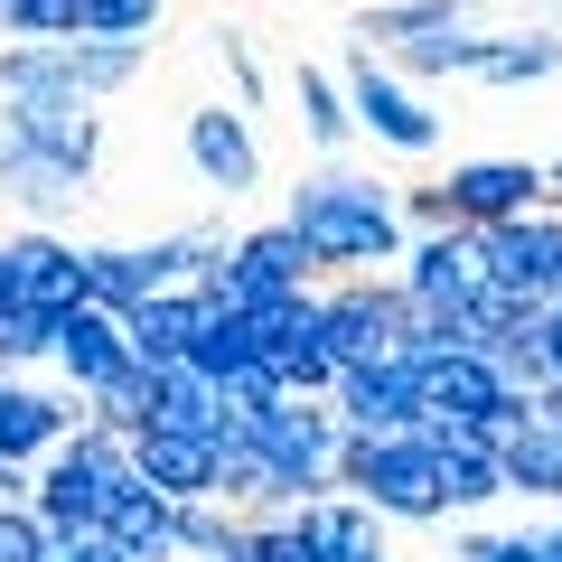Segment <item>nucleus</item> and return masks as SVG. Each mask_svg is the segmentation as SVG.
<instances>
[{
    "mask_svg": "<svg viewBox=\"0 0 562 562\" xmlns=\"http://www.w3.org/2000/svg\"><path fill=\"white\" fill-rule=\"evenodd\" d=\"M0 140L47 150V160H66V169L94 179V160H103V113H94V94H76V85H57V94H0Z\"/></svg>",
    "mask_w": 562,
    "mask_h": 562,
    "instance_id": "6",
    "label": "nucleus"
},
{
    "mask_svg": "<svg viewBox=\"0 0 562 562\" xmlns=\"http://www.w3.org/2000/svg\"><path fill=\"white\" fill-rule=\"evenodd\" d=\"M235 262H244V272H262L272 291H310V281H328L319 254H310V235H301L291 216H272V225H254V235H235Z\"/></svg>",
    "mask_w": 562,
    "mask_h": 562,
    "instance_id": "24",
    "label": "nucleus"
},
{
    "mask_svg": "<svg viewBox=\"0 0 562 562\" xmlns=\"http://www.w3.org/2000/svg\"><path fill=\"white\" fill-rule=\"evenodd\" d=\"M553 506H562V497H553Z\"/></svg>",
    "mask_w": 562,
    "mask_h": 562,
    "instance_id": "48",
    "label": "nucleus"
},
{
    "mask_svg": "<svg viewBox=\"0 0 562 562\" xmlns=\"http://www.w3.org/2000/svg\"><path fill=\"white\" fill-rule=\"evenodd\" d=\"M384 57H394L403 76H479V57H487V29H479V20H460V29H431V38H403V47H384Z\"/></svg>",
    "mask_w": 562,
    "mask_h": 562,
    "instance_id": "28",
    "label": "nucleus"
},
{
    "mask_svg": "<svg viewBox=\"0 0 562 562\" xmlns=\"http://www.w3.org/2000/svg\"><path fill=\"white\" fill-rule=\"evenodd\" d=\"M347 497H366L384 525H450L441 506V469H431V422H403V431H347L338 441V479Z\"/></svg>",
    "mask_w": 562,
    "mask_h": 562,
    "instance_id": "2",
    "label": "nucleus"
},
{
    "mask_svg": "<svg viewBox=\"0 0 562 562\" xmlns=\"http://www.w3.org/2000/svg\"><path fill=\"white\" fill-rule=\"evenodd\" d=\"M319 338H328L338 366L403 347V281H384V272H328L319 281Z\"/></svg>",
    "mask_w": 562,
    "mask_h": 562,
    "instance_id": "4",
    "label": "nucleus"
},
{
    "mask_svg": "<svg viewBox=\"0 0 562 562\" xmlns=\"http://www.w3.org/2000/svg\"><path fill=\"white\" fill-rule=\"evenodd\" d=\"M47 347H57V310H38V301L0 310V366H10V375H20V366H47Z\"/></svg>",
    "mask_w": 562,
    "mask_h": 562,
    "instance_id": "33",
    "label": "nucleus"
},
{
    "mask_svg": "<svg viewBox=\"0 0 562 562\" xmlns=\"http://www.w3.org/2000/svg\"><path fill=\"white\" fill-rule=\"evenodd\" d=\"M0 562H47V525H38V506H0Z\"/></svg>",
    "mask_w": 562,
    "mask_h": 562,
    "instance_id": "37",
    "label": "nucleus"
},
{
    "mask_svg": "<svg viewBox=\"0 0 562 562\" xmlns=\"http://www.w3.org/2000/svg\"><path fill=\"white\" fill-rule=\"evenodd\" d=\"M431 469H441V506H450V516H479V506L506 497L497 450L469 441V431H441V422H431Z\"/></svg>",
    "mask_w": 562,
    "mask_h": 562,
    "instance_id": "21",
    "label": "nucleus"
},
{
    "mask_svg": "<svg viewBox=\"0 0 562 562\" xmlns=\"http://www.w3.org/2000/svg\"><path fill=\"white\" fill-rule=\"evenodd\" d=\"M29 506H38L47 535H94V525L113 516V479H103L76 441H57V450L38 460V479H29Z\"/></svg>",
    "mask_w": 562,
    "mask_h": 562,
    "instance_id": "10",
    "label": "nucleus"
},
{
    "mask_svg": "<svg viewBox=\"0 0 562 562\" xmlns=\"http://www.w3.org/2000/svg\"><path fill=\"white\" fill-rule=\"evenodd\" d=\"M85 0H0V38H76Z\"/></svg>",
    "mask_w": 562,
    "mask_h": 562,
    "instance_id": "35",
    "label": "nucleus"
},
{
    "mask_svg": "<svg viewBox=\"0 0 562 562\" xmlns=\"http://www.w3.org/2000/svg\"><path fill=\"white\" fill-rule=\"evenodd\" d=\"M497 469H506V497H543V506L562 497V431L535 413V403H525V431L497 450Z\"/></svg>",
    "mask_w": 562,
    "mask_h": 562,
    "instance_id": "25",
    "label": "nucleus"
},
{
    "mask_svg": "<svg viewBox=\"0 0 562 562\" xmlns=\"http://www.w3.org/2000/svg\"><path fill=\"white\" fill-rule=\"evenodd\" d=\"M553 301H562V291H553Z\"/></svg>",
    "mask_w": 562,
    "mask_h": 562,
    "instance_id": "47",
    "label": "nucleus"
},
{
    "mask_svg": "<svg viewBox=\"0 0 562 562\" xmlns=\"http://www.w3.org/2000/svg\"><path fill=\"white\" fill-rule=\"evenodd\" d=\"M47 562H132V553L94 525V535H47Z\"/></svg>",
    "mask_w": 562,
    "mask_h": 562,
    "instance_id": "40",
    "label": "nucleus"
},
{
    "mask_svg": "<svg viewBox=\"0 0 562 562\" xmlns=\"http://www.w3.org/2000/svg\"><path fill=\"white\" fill-rule=\"evenodd\" d=\"M441 188H450V216L460 225H506L525 206H553L543 198V160H460Z\"/></svg>",
    "mask_w": 562,
    "mask_h": 562,
    "instance_id": "14",
    "label": "nucleus"
},
{
    "mask_svg": "<svg viewBox=\"0 0 562 562\" xmlns=\"http://www.w3.org/2000/svg\"><path fill=\"white\" fill-rule=\"evenodd\" d=\"M328 403H338L347 431H403V422H422V375H413V357H403V347H384V357L338 366Z\"/></svg>",
    "mask_w": 562,
    "mask_h": 562,
    "instance_id": "9",
    "label": "nucleus"
},
{
    "mask_svg": "<svg viewBox=\"0 0 562 562\" xmlns=\"http://www.w3.org/2000/svg\"><path fill=\"white\" fill-rule=\"evenodd\" d=\"M132 469L160 497H206L216 487V431H169V422H150V431H132Z\"/></svg>",
    "mask_w": 562,
    "mask_h": 562,
    "instance_id": "19",
    "label": "nucleus"
},
{
    "mask_svg": "<svg viewBox=\"0 0 562 562\" xmlns=\"http://www.w3.org/2000/svg\"><path fill=\"white\" fill-rule=\"evenodd\" d=\"M188 357L225 384V375H244V366L262 357V338H254V319H244V310H216V301H206V319H198V338H188Z\"/></svg>",
    "mask_w": 562,
    "mask_h": 562,
    "instance_id": "31",
    "label": "nucleus"
},
{
    "mask_svg": "<svg viewBox=\"0 0 562 562\" xmlns=\"http://www.w3.org/2000/svg\"><path fill=\"white\" fill-rule=\"evenodd\" d=\"M543 198H553V206H562V160H543Z\"/></svg>",
    "mask_w": 562,
    "mask_h": 562,
    "instance_id": "45",
    "label": "nucleus"
},
{
    "mask_svg": "<svg viewBox=\"0 0 562 562\" xmlns=\"http://www.w3.org/2000/svg\"><path fill=\"white\" fill-rule=\"evenodd\" d=\"M347 113H357V132H375L384 150H403V160H422V150H441V113L413 94V85L394 76V66L375 57V47H357L347 57Z\"/></svg>",
    "mask_w": 562,
    "mask_h": 562,
    "instance_id": "5",
    "label": "nucleus"
},
{
    "mask_svg": "<svg viewBox=\"0 0 562 562\" xmlns=\"http://www.w3.org/2000/svg\"><path fill=\"white\" fill-rule=\"evenodd\" d=\"M469 0H384V10H366L357 20V47H403V38H431V29H460Z\"/></svg>",
    "mask_w": 562,
    "mask_h": 562,
    "instance_id": "26",
    "label": "nucleus"
},
{
    "mask_svg": "<svg viewBox=\"0 0 562 562\" xmlns=\"http://www.w3.org/2000/svg\"><path fill=\"white\" fill-rule=\"evenodd\" d=\"M543 562H562V506H553V525H543Z\"/></svg>",
    "mask_w": 562,
    "mask_h": 562,
    "instance_id": "44",
    "label": "nucleus"
},
{
    "mask_svg": "<svg viewBox=\"0 0 562 562\" xmlns=\"http://www.w3.org/2000/svg\"><path fill=\"white\" fill-rule=\"evenodd\" d=\"M103 535L122 543L132 562H179V497H160V487L140 479L113 497V516H103Z\"/></svg>",
    "mask_w": 562,
    "mask_h": 562,
    "instance_id": "23",
    "label": "nucleus"
},
{
    "mask_svg": "<svg viewBox=\"0 0 562 562\" xmlns=\"http://www.w3.org/2000/svg\"><path fill=\"white\" fill-rule=\"evenodd\" d=\"M413 375H422V422H441V431H469L506 394L497 357H479V347H431V357H413Z\"/></svg>",
    "mask_w": 562,
    "mask_h": 562,
    "instance_id": "11",
    "label": "nucleus"
},
{
    "mask_svg": "<svg viewBox=\"0 0 562 562\" xmlns=\"http://www.w3.org/2000/svg\"><path fill=\"white\" fill-rule=\"evenodd\" d=\"M76 413H85V394H47V384H29V375L0 366V460L38 469L47 450L76 431Z\"/></svg>",
    "mask_w": 562,
    "mask_h": 562,
    "instance_id": "13",
    "label": "nucleus"
},
{
    "mask_svg": "<svg viewBox=\"0 0 562 562\" xmlns=\"http://www.w3.org/2000/svg\"><path fill=\"white\" fill-rule=\"evenodd\" d=\"M403 225H413V235H431V225H460L450 216V188L431 179V188H403Z\"/></svg>",
    "mask_w": 562,
    "mask_h": 562,
    "instance_id": "41",
    "label": "nucleus"
},
{
    "mask_svg": "<svg viewBox=\"0 0 562 562\" xmlns=\"http://www.w3.org/2000/svg\"><path fill=\"white\" fill-rule=\"evenodd\" d=\"M47 366L66 375V394H94L103 375H122V366H132V338H122V310H94V301L57 310V347H47Z\"/></svg>",
    "mask_w": 562,
    "mask_h": 562,
    "instance_id": "15",
    "label": "nucleus"
},
{
    "mask_svg": "<svg viewBox=\"0 0 562 562\" xmlns=\"http://www.w3.org/2000/svg\"><path fill=\"white\" fill-rule=\"evenodd\" d=\"M281 216L310 235L319 272H384V262H403V235H413V225H403V198L384 179H357V169L301 179Z\"/></svg>",
    "mask_w": 562,
    "mask_h": 562,
    "instance_id": "1",
    "label": "nucleus"
},
{
    "mask_svg": "<svg viewBox=\"0 0 562 562\" xmlns=\"http://www.w3.org/2000/svg\"><path fill=\"white\" fill-rule=\"evenodd\" d=\"M10 301H29V281H20V254L0 244V310H10Z\"/></svg>",
    "mask_w": 562,
    "mask_h": 562,
    "instance_id": "43",
    "label": "nucleus"
},
{
    "mask_svg": "<svg viewBox=\"0 0 562 562\" xmlns=\"http://www.w3.org/2000/svg\"><path fill=\"white\" fill-rule=\"evenodd\" d=\"M140 47L150 38H94V29H76V38H66V66H76V85L103 103V94H122V85L140 76Z\"/></svg>",
    "mask_w": 562,
    "mask_h": 562,
    "instance_id": "29",
    "label": "nucleus"
},
{
    "mask_svg": "<svg viewBox=\"0 0 562 562\" xmlns=\"http://www.w3.org/2000/svg\"><path fill=\"white\" fill-rule=\"evenodd\" d=\"M85 413L113 422V431H140V422H150V366H122V375H103L94 394H85Z\"/></svg>",
    "mask_w": 562,
    "mask_h": 562,
    "instance_id": "34",
    "label": "nucleus"
},
{
    "mask_svg": "<svg viewBox=\"0 0 562 562\" xmlns=\"http://www.w3.org/2000/svg\"><path fill=\"white\" fill-rule=\"evenodd\" d=\"M291 94H301V132L319 140V150H347V140H357V113H347V85H338V76L301 66V85H291Z\"/></svg>",
    "mask_w": 562,
    "mask_h": 562,
    "instance_id": "32",
    "label": "nucleus"
},
{
    "mask_svg": "<svg viewBox=\"0 0 562 562\" xmlns=\"http://www.w3.org/2000/svg\"><path fill=\"white\" fill-rule=\"evenodd\" d=\"M301 535H310L319 562H394V553H384V516L366 497H347V487L301 497Z\"/></svg>",
    "mask_w": 562,
    "mask_h": 562,
    "instance_id": "17",
    "label": "nucleus"
},
{
    "mask_svg": "<svg viewBox=\"0 0 562 562\" xmlns=\"http://www.w3.org/2000/svg\"><path fill=\"white\" fill-rule=\"evenodd\" d=\"M535 366H543V384H562V301L535 310Z\"/></svg>",
    "mask_w": 562,
    "mask_h": 562,
    "instance_id": "42",
    "label": "nucleus"
},
{
    "mask_svg": "<svg viewBox=\"0 0 562 562\" xmlns=\"http://www.w3.org/2000/svg\"><path fill=\"white\" fill-rule=\"evenodd\" d=\"M216 57H225V76H235V103L254 113V103H262V66H254V47H244V38H225V29H216Z\"/></svg>",
    "mask_w": 562,
    "mask_h": 562,
    "instance_id": "39",
    "label": "nucleus"
},
{
    "mask_svg": "<svg viewBox=\"0 0 562 562\" xmlns=\"http://www.w3.org/2000/svg\"><path fill=\"white\" fill-rule=\"evenodd\" d=\"M244 441H262L281 479L301 487V497H319V487L338 479V441H347V422H338V403H328V394H291V384H281V394H262V403H254Z\"/></svg>",
    "mask_w": 562,
    "mask_h": 562,
    "instance_id": "3",
    "label": "nucleus"
},
{
    "mask_svg": "<svg viewBox=\"0 0 562 562\" xmlns=\"http://www.w3.org/2000/svg\"><path fill=\"white\" fill-rule=\"evenodd\" d=\"M188 169H198L216 198L262 188V140H254V122H244V103H206V113H188Z\"/></svg>",
    "mask_w": 562,
    "mask_h": 562,
    "instance_id": "12",
    "label": "nucleus"
},
{
    "mask_svg": "<svg viewBox=\"0 0 562 562\" xmlns=\"http://www.w3.org/2000/svg\"><path fill=\"white\" fill-rule=\"evenodd\" d=\"M150 422H169V431H225V384L198 357H160L150 366Z\"/></svg>",
    "mask_w": 562,
    "mask_h": 562,
    "instance_id": "20",
    "label": "nucleus"
},
{
    "mask_svg": "<svg viewBox=\"0 0 562 562\" xmlns=\"http://www.w3.org/2000/svg\"><path fill=\"white\" fill-rule=\"evenodd\" d=\"M553 10H562V0H553Z\"/></svg>",
    "mask_w": 562,
    "mask_h": 562,
    "instance_id": "46",
    "label": "nucleus"
},
{
    "mask_svg": "<svg viewBox=\"0 0 562 562\" xmlns=\"http://www.w3.org/2000/svg\"><path fill=\"white\" fill-rule=\"evenodd\" d=\"M169 0H85V29L94 38H150Z\"/></svg>",
    "mask_w": 562,
    "mask_h": 562,
    "instance_id": "36",
    "label": "nucleus"
},
{
    "mask_svg": "<svg viewBox=\"0 0 562 562\" xmlns=\"http://www.w3.org/2000/svg\"><path fill=\"white\" fill-rule=\"evenodd\" d=\"M403 301L441 310V319H460L469 301L487 291V254H479V225H431V235H403Z\"/></svg>",
    "mask_w": 562,
    "mask_h": 562,
    "instance_id": "7",
    "label": "nucleus"
},
{
    "mask_svg": "<svg viewBox=\"0 0 562 562\" xmlns=\"http://www.w3.org/2000/svg\"><path fill=\"white\" fill-rule=\"evenodd\" d=\"M10 254H20V281L38 310H76L85 301V244H66L57 225H29V235H10Z\"/></svg>",
    "mask_w": 562,
    "mask_h": 562,
    "instance_id": "22",
    "label": "nucleus"
},
{
    "mask_svg": "<svg viewBox=\"0 0 562 562\" xmlns=\"http://www.w3.org/2000/svg\"><path fill=\"white\" fill-rule=\"evenodd\" d=\"M179 562H244V516L216 497H179Z\"/></svg>",
    "mask_w": 562,
    "mask_h": 562,
    "instance_id": "30",
    "label": "nucleus"
},
{
    "mask_svg": "<svg viewBox=\"0 0 562 562\" xmlns=\"http://www.w3.org/2000/svg\"><path fill=\"white\" fill-rule=\"evenodd\" d=\"M460 562H543V535H460Z\"/></svg>",
    "mask_w": 562,
    "mask_h": 562,
    "instance_id": "38",
    "label": "nucleus"
},
{
    "mask_svg": "<svg viewBox=\"0 0 562 562\" xmlns=\"http://www.w3.org/2000/svg\"><path fill=\"white\" fill-rule=\"evenodd\" d=\"M562 76V29H516V38H487L479 85H543Z\"/></svg>",
    "mask_w": 562,
    "mask_h": 562,
    "instance_id": "27",
    "label": "nucleus"
},
{
    "mask_svg": "<svg viewBox=\"0 0 562 562\" xmlns=\"http://www.w3.org/2000/svg\"><path fill=\"white\" fill-rule=\"evenodd\" d=\"M198 319H206V291H198V281H169V291H140V301L122 310V338H132V366L188 357Z\"/></svg>",
    "mask_w": 562,
    "mask_h": 562,
    "instance_id": "18",
    "label": "nucleus"
},
{
    "mask_svg": "<svg viewBox=\"0 0 562 562\" xmlns=\"http://www.w3.org/2000/svg\"><path fill=\"white\" fill-rule=\"evenodd\" d=\"M85 169H66V160H47V150H20V140H0V198L20 206L29 225H57V216H76L85 206Z\"/></svg>",
    "mask_w": 562,
    "mask_h": 562,
    "instance_id": "16",
    "label": "nucleus"
},
{
    "mask_svg": "<svg viewBox=\"0 0 562 562\" xmlns=\"http://www.w3.org/2000/svg\"><path fill=\"white\" fill-rule=\"evenodd\" d=\"M479 254H487V281H506L516 301H553L562 291V206H525L506 225H479Z\"/></svg>",
    "mask_w": 562,
    "mask_h": 562,
    "instance_id": "8",
    "label": "nucleus"
}]
</instances>
